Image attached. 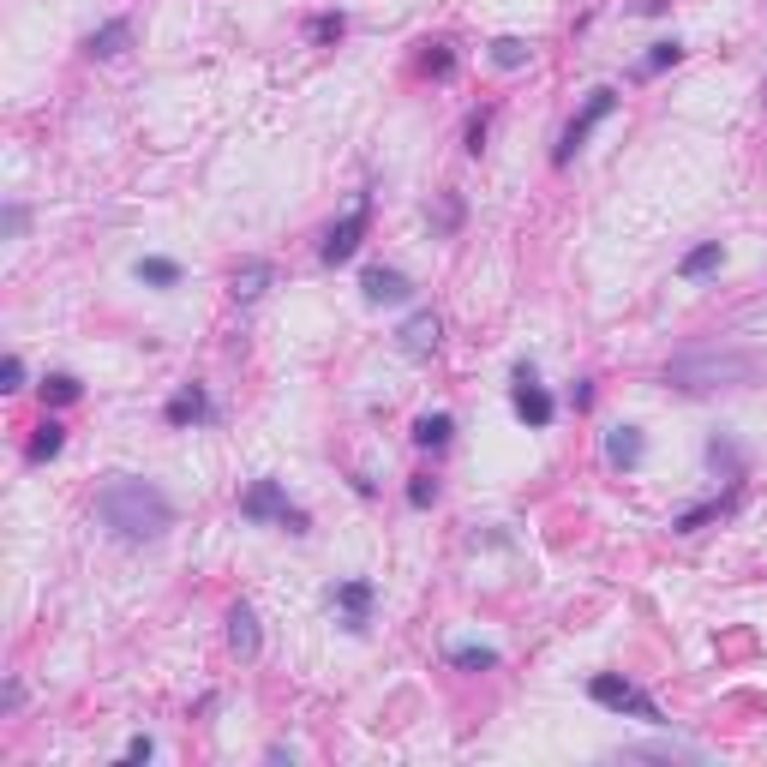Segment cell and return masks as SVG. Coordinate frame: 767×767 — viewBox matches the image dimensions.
Instances as JSON below:
<instances>
[{"mask_svg":"<svg viewBox=\"0 0 767 767\" xmlns=\"http://www.w3.org/2000/svg\"><path fill=\"white\" fill-rule=\"evenodd\" d=\"M510 402H516V414H522L528 426H552V414H558V402L540 390V372H534L528 360L516 366V390H510Z\"/></svg>","mask_w":767,"mask_h":767,"instance_id":"7","label":"cell"},{"mask_svg":"<svg viewBox=\"0 0 767 767\" xmlns=\"http://www.w3.org/2000/svg\"><path fill=\"white\" fill-rule=\"evenodd\" d=\"M360 294H366L372 306H402V300H414V282H408L402 270H384V264H372V270L360 276Z\"/></svg>","mask_w":767,"mask_h":767,"instance_id":"9","label":"cell"},{"mask_svg":"<svg viewBox=\"0 0 767 767\" xmlns=\"http://www.w3.org/2000/svg\"><path fill=\"white\" fill-rule=\"evenodd\" d=\"M708 468H714L720 480H732V486L750 480V456L732 444V432H714V438H708Z\"/></svg>","mask_w":767,"mask_h":767,"instance_id":"11","label":"cell"},{"mask_svg":"<svg viewBox=\"0 0 767 767\" xmlns=\"http://www.w3.org/2000/svg\"><path fill=\"white\" fill-rule=\"evenodd\" d=\"M678 60H684L678 42H654V54L642 60V78H654V72H666V66H678Z\"/></svg>","mask_w":767,"mask_h":767,"instance_id":"26","label":"cell"},{"mask_svg":"<svg viewBox=\"0 0 767 767\" xmlns=\"http://www.w3.org/2000/svg\"><path fill=\"white\" fill-rule=\"evenodd\" d=\"M228 648L240 654V660H252L258 654V612L240 600V606H228Z\"/></svg>","mask_w":767,"mask_h":767,"instance_id":"15","label":"cell"},{"mask_svg":"<svg viewBox=\"0 0 767 767\" xmlns=\"http://www.w3.org/2000/svg\"><path fill=\"white\" fill-rule=\"evenodd\" d=\"M612 108H618V90H612V84H600V90H588V102H582V114H576V120L564 126V138H558V168H564V162H570V156H576V150L588 144V132H594V126H600V120H606Z\"/></svg>","mask_w":767,"mask_h":767,"instance_id":"6","label":"cell"},{"mask_svg":"<svg viewBox=\"0 0 767 767\" xmlns=\"http://www.w3.org/2000/svg\"><path fill=\"white\" fill-rule=\"evenodd\" d=\"M330 600H336V612H342V630H348V636H366V624H372V600H378L372 582L354 576V582H342Z\"/></svg>","mask_w":767,"mask_h":767,"instance_id":"8","label":"cell"},{"mask_svg":"<svg viewBox=\"0 0 767 767\" xmlns=\"http://www.w3.org/2000/svg\"><path fill=\"white\" fill-rule=\"evenodd\" d=\"M420 66H426V72H432V78H450V72H456V54H450V48H444V42H432V54H426V60H420Z\"/></svg>","mask_w":767,"mask_h":767,"instance_id":"28","label":"cell"},{"mask_svg":"<svg viewBox=\"0 0 767 767\" xmlns=\"http://www.w3.org/2000/svg\"><path fill=\"white\" fill-rule=\"evenodd\" d=\"M450 432H456L450 414H420V420H414V444H420V450H444Z\"/></svg>","mask_w":767,"mask_h":767,"instance_id":"17","label":"cell"},{"mask_svg":"<svg viewBox=\"0 0 767 767\" xmlns=\"http://www.w3.org/2000/svg\"><path fill=\"white\" fill-rule=\"evenodd\" d=\"M366 228H372V192H360V204H354L342 222H330V228H324V240H318V258H324V264H348V258L360 252Z\"/></svg>","mask_w":767,"mask_h":767,"instance_id":"5","label":"cell"},{"mask_svg":"<svg viewBox=\"0 0 767 767\" xmlns=\"http://www.w3.org/2000/svg\"><path fill=\"white\" fill-rule=\"evenodd\" d=\"M486 126H492V108H480V114L468 120V144H462L468 156H480V150H486Z\"/></svg>","mask_w":767,"mask_h":767,"instance_id":"29","label":"cell"},{"mask_svg":"<svg viewBox=\"0 0 767 767\" xmlns=\"http://www.w3.org/2000/svg\"><path fill=\"white\" fill-rule=\"evenodd\" d=\"M150 756H156V744H150V738H132V744H126V762H150Z\"/></svg>","mask_w":767,"mask_h":767,"instance_id":"32","label":"cell"},{"mask_svg":"<svg viewBox=\"0 0 767 767\" xmlns=\"http://www.w3.org/2000/svg\"><path fill=\"white\" fill-rule=\"evenodd\" d=\"M240 516H246V522H276V528H288V534H306V528H312L306 510H294L276 480H252V492L240 498Z\"/></svg>","mask_w":767,"mask_h":767,"instance_id":"4","label":"cell"},{"mask_svg":"<svg viewBox=\"0 0 767 767\" xmlns=\"http://www.w3.org/2000/svg\"><path fill=\"white\" fill-rule=\"evenodd\" d=\"M756 378V360L738 354V348H690L666 366V384L690 390V396H708V390H732V384H750Z\"/></svg>","mask_w":767,"mask_h":767,"instance_id":"2","label":"cell"},{"mask_svg":"<svg viewBox=\"0 0 767 767\" xmlns=\"http://www.w3.org/2000/svg\"><path fill=\"white\" fill-rule=\"evenodd\" d=\"M342 30H348V18H342V12H318V18H306V36H312L318 48L342 42Z\"/></svg>","mask_w":767,"mask_h":767,"instance_id":"21","label":"cell"},{"mask_svg":"<svg viewBox=\"0 0 767 767\" xmlns=\"http://www.w3.org/2000/svg\"><path fill=\"white\" fill-rule=\"evenodd\" d=\"M408 504H414V510H432V504H438V480H432V474H414V480H408Z\"/></svg>","mask_w":767,"mask_h":767,"instance_id":"27","label":"cell"},{"mask_svg":"<svg viewBox=\"0 0 767 767\" xmlns=\"http://www.w3.org/2000/svg\"><path fill=\"white\" fill-rule=\"evenodd\" d=\"M738 510V486L726 492V498H708V504H696V510H684L678 516V534H696V528H708V522H720V516H732Z\"/></svg>","mask_w":767,"mask_h":767,"instance_id":"16","label":"cell"},{"mask_svg":"<svg viewBox=\"0 0 767 767\" xmlns=\"http://www.w3.org/2000/svg\"><path fill=\"white\" fill-rule=\"evenodd\" d=\"M720 240H708V246H696V252H684V264H678V276H690V282H702V276H714L720 270Z\"/></svg>","mask_w":767,"mask_h":767,"instance_id":"18","label":"cell"},{"mask_svg":"<svg viewBox=\"0 0 767 767\" xmlns=\"http://www.w3.org/2000/svg\"><path fill=\"white\" fill-rule=\"evenodd\" d=\"M456 222H462V198L444 192V204H438V228H456Z\"/></svg>","mask_w":767,"mask_h":767,"instance_id":"30","label":"cell"},{"mask_svg":"<svg viewBox=\"0 0 767 767\" xmlns=\"http://www.w3.org/2000/svg\"><path fill=\"white\" fill-rule=\"evenodd\" d=\"M210 414H216V408H210L204 384H186V390L162 408V420H168V426H198V420H210Z\"/></svg>","mask_w":767,"mask_h":767,"instance_id":"13","label":"cell"},{"mask_svg":"<svg viewBox=\"0 0 767 767\" xmlns=\"http://www.w3.org/2000/svg\"><path fill=\"white\" fill-rule=\"evenodd\" d=\"M60 450H66V426H60V420H42L24 456H30V462H48V456H60Z\"/></svg>","mask_w":767,"mask_h":767,"instance_id":"20","label":"cell"},{"mask_svg":"<svg viewBox=\"0 0 767 767\" xmlns=\"http://www.w3.org/2000/svg\"><path fill=\"white\" fill-rule=\"evenodd\" d=\"M24 708V684L18 678H6V714H18Z\"/></svg>","mask_w":767,"mask_h":767,"instance_id":"33","label":"cell"},{"mask_svg":"<svg viewBox=\"0 0 767 767\" xmlns=\"http://www.w3.org/2000/svg\"><path fill=\"white\" fill-rule=\"evenodd\" d=\"M450 666H462V672H492V666H498V648H474V642H462V648H450Z\"/></svg>","mask_w":767,"mask_h":767,"instance_id":"25","label":"cell"},{"mask_svg":"<svg viewBox=\"0 0 767 767\" xmlns=\"http://www.w3.org/2000/svg\"><path fill=\"white\" fill-rule=\"evenodd\" d=\"M396 342H402V354H408V360H432V354H438V342H444L438 312H414V318L402 324V336H396Z\"/></svg>","mask_w":767,"mask_h":767,"instance_id":"10","label":"cell"},{"mask_svg":"<svg viewBox=\"0 0 767 767\" xmlns=\"http://www.w3.org/2000/svg\"><path fill=\"white\" fill-rule=\"evenodd\" d=\"M78 396H84V384H78L72 372H54V378H42V402L66 408V402H78Z\"/></svg>","mask_w":767,"mask_h":767,"instance_id":"24","label":"cell"},{"mask_svg":"<svg viewBox=\"0 0 767 767\" xmlns=\"http://www.w3.org/2000/svg\"><path fill=\"white\" fill-rule=\"evenodd\" d=\"M528 54H534V48H528L522 36H498V42H492V66H504V72L528 66Z\"/></svg>","mask_w":767,"mask_h":767,"instance_id":"22","label":"cell"},{"mask_svg":"<svg viewBox=\"0 0 767 767\" xmlns=\"http://www.w3.org/2000/svg\"><path fill=\"white\" fill-rule=\"evenodd\" d=\"M642 450H648L642 426H612V432H606V462H612V468H624V474H630V468L642 462Z\"/></svg>","mask_w":767,"mask_h":767,"instance_id":"14","label":"cell"},{"mask_svg":"<svg viewBox=\"0 0 767 767\" xmlns=\"http://www.w3.org/2000/svg\"><path fill=\"white\" fill-rule=\"evenodd\" d=\"M126 42H132V18H108L102 30L84 36V54L90 60H114V54H126Z\"/></svg>","mask_w":767,"mask_h":767,"instance_id":"12","label":"cell"},{"mask_svg":"<svg viewBox=\"0 0 767 767\" xmlns=\"http://www.w3.org/2000/svg\"><path fill=\"white\" fill-rule=\"evenodd\" d=\"M96 522L126 546H150L174 528V504H168L162 486H150L138 474H108L102 492H96Z\"/></svg>","mask_w":767,"mask_h":767,"instance_id":"1","label":"cell"},{"mask_svg":"<svg viewBox=\"0 0 767 767\" xmlns=\"http://www.w3.org/2000/svg\"><path fill=\"white\" fill-rule=\"evenodd\" d=\"M762 96H767V84H762Z\"/></svg>","mask_w":767,"mask_h":767,"instance_id":"34","label":"cell"},{"mask_svg":"<svg viewBox=\"0 0 767 767\" xmlns=\"http://www.w3.org/2000/svg\"><path fill=\"white\" fill-rule=\"evenodd\" d=\"M138 282H150V288H174V282H180V264H174V258H138Z\"/></svg>","mask_w":767,"mask_h":767,"instance_id":"23","label":"cell"},{"mask_svg":"<svg viewBox=\"0 0 767 767\" xmlns=\"http://www.w3.org/2000/svg\"><path fill=\"white\" fill-rule=\"evenodd\" d=\"M588 696L600 702V708H612V714H630V720H642V726H666V714H660V702L654 696H642L630 678H618V672H600L594 684H588Z\"/></svg>","mask_w":767,"mask_h":767,"instance_id":"3","label":"cell"},{"mask_svg":"<svg viewBox=\"0 0 767 767\" xmlns=\"http://www.w3.org/2000/svg\"><path fill=\"white\" fill-rule=\"evenodd\" d=\"M270 276H276V270H270L264 258H252L246 270H234V300H258V294L270 288Z\"/></svg>","mask_w":767,"mask_h":767,"instance_id":"19","label":"cell"},{"mask_svg":"<svg viewBox=\"0 0 767 767\" xmlns=\"http://www.w3.org/2000/svg\"><path fill=\"white\" fill-rule=\"evenodd\" d=\"M0 390H24V360H6L0 366Z\"/></svg>","mask_w":767,"mask_h":767,"instance_id":"31","label":"cell"}]
</instances>
